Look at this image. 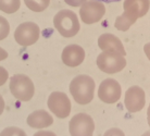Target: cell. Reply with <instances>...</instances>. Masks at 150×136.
<instances>
[{
    "label": "cell",
    "instance_id": "cell-24",
    "mask_svg": "<svg viewBox=\"0 0 150 136\" xmlns=\"http://www.w3.org/2000/svg\"><path fill=\"white\" fill-rule=\"evenodd\" d=\"M144 52H145V55L147 56L148 60L150 61V42H147L146 45L144 46Z\"/></svg>",
    "mask_w": 150,
    "mask_h": 136
},
{
    "label": "cell",
    "instance_id": "cell-25",
    "mask_svg": "<svg viewBox=\"0 0 150 136\" xmlns=\"http://www.w3.org/2000/svg\"><path fill=\"white\" fill-rule=\"evenodd\" d=\"M8 58V52H7V50L4 49L2 47H1V49H0V60L2 61V60H6Z\"/></svg>",
    "mask_w": 150,
    "mask_h": 136
},
{
    "label": "cell",
    "instance_id": "cell-21",
    "mask_svg": "<svg viewBox=\"0 0 150 136\" xmlns=\"http://www.w3.org/2000/svg\"><path fill=\"white\" fill-rule=\"evenodd\" d=\"M9 79V73L4 67H0V85L2 86L6 84V82L8 81Z\"/></svg>",
    "mask_w": 150,
    "mask_h": 136
},
{
    "label": "cell",
    "instance_id": "cell-23",
    "mask_svg": "<svg viewBox=\"0 0 150 136\" xmlns=\"http://www.w3.org/2000/svg\"><path fill=\"white\" fill-rule=\"evenodd\" d=\"M41 135H50V136H56V134L53 132H51V131H44V130H41V131H39V132H36L34 134V136H41Z\"/></svg>",
    "mask_w": 150,
    "mask_h": 136
},
{
    "label": "cell",
    "instance_id": "cell-9",
    "mask_svg": "<svg viewBox=\"0 0 150 136\" xmlns=\"http://www.w3.org/2000/svg\"><path fill=\"white\" fill-rule=\"evenodd\" d=\"M122 87L114 79H103L98 87V97L105 103H115L120 100Z\"/></svg>",
    "mask_w": 150,
    "mask_h": 136
},
{
    "label": "cell",
    "instance_id": "cell-4",
    "mask_svg": "<svg viewBox=\"0 0 150 136\" xmlns=\"http://www.w3.org/2000/svg\"><path fill=\"white\" fill-rule=\"evenodd\" d=\"M99 70L107 74L119 73L126 67L125 56L115 51H102L96 60Z\"/></svg>",
    "mask_w": 150,
    "mask_h": 136
},
{
    "label": "cell",
    "instance_id": "cell-15",
    "mask_svg": "<svg viewBox=\"0 0 150 136\" xmlns=\"http://www.w3.org/2000/svg\"><path fill=\"white\" fill-rule=\"evenodd\" d=\"M150 8V0H124L123 9L129 10L143 18L148 13Z\"/></svg>",
    "mask_w": 150,
    "mask_h": 136
},
{
    "label": "cell",
    "instance_id": "cell-12",
    "mask_svg": "<svg viewBox=\"0 0 150 136\" xmlns=\"http://www.w3.org/2000/svg\"><path fill=\"white\" fill-rule=\"evenodd\" d=\"M98 47L102 51H115L123 56H126V51L121 39L111 33H105L98 38Z\"/></svg>",
    "mask_w": 150,
    "mask_h": 136
},
{
    "label": "cell",
    "instance_id": "cell-22",
    "mask_svg": "<svg viewBox=\"0 0 150 136\" xmlns=\"http://www.w3.org/2000/svg\"><path fill=\"white\" fill-rule=\"evenodd\" d=\"M87 0H64V2L71 7H82Z\"/></svg>",
    "mask_w": 150,
    "mask_h": 136
},
{
    "label": "cell",
    "instance_id": "cell-6",
    "mask_svg": "<svg viewBox=\"0 0 150 136\" xmlns=\"http://www.w3.org/2000/svg\"><path fill=\"white\" fill-rule=\"evenodd\" d=\"M49 110L59 119H65L71 113L72 105L68 95L62 91H53L49 95L47 101Z\"/></svg>",
    "mask_w": 150,
    "mask_h": 136
},
{
    "label": "cell",
    "instance_id": "cell-27",
    "mask_svg": "<svg viewBox=\"0 0 150 136\" xmlns=\"http://www.w3.org/2000/svg\"><path fill=\"white\" fill-rule=\"evenodd\" d=\"M147 122H148V125H149V127H150V103H149L148 109H147Z\"/></svg>",
    "mask_w": 150,
    "mask_h": 136
},
{
    "label": "cell",
    "instance_id": "cell-3",
    "mask_svg": "<svg viewBox=\"0 0 150 136\" xmlns=\"http://www.w3.org/2000/svg\"><path fill=\"white\" fill-rule=\"evenodd\" d=\"M9 89L15 99L26 102L33 98L35 86L33 81L25 74H14L10 79Z\"/></svg>",
    "mask_w": 150,
    "mask_h": 136
},
{
    "label": "cell",
    "instance_id": "cell-8",
    "mask_svg": "<svg viewBox=\"0 0 150 136\" xmlns=\"http://www.w3.org/2000/svg\"><path fill=\"white\" fill-rule=\"evenodd\" d=\"M105 14V6L98 0H87L79 8L81 20L85 24H94L99 22Z\"/></svg>",
    "mask_w": 150,
    "mask_h": 136
},
{
    "label": "cell",
    "instance_id": "cell-14",
    "mask_svg": "<svg viewBox=\"0 0 150 136\" xmlns=\"http://www.w3.org/2000/svg\"><path fill=\"white\" fill-rule=\"evenodd\" d=\"M139 19L138 14L135 12L129 11V10H124V12L121 15L116 16L115 22H114V27L121 32H126L129 30V27L136 23V21Z\"/></svg>",
    "mask_w": 150,
    "mask_h": 136
},
{
    "label": "cell",
    "instance_id": "cell-28",
    "mask_svg": "<svg viewBox=\"0 0 150 136\" xmlns=\"http://www.w3.org/2000/svg\"><path fill=\"white\" fill-rule=\"evenodd\" d=\"M98 1L105 2V4H111V2H117V1H121V0H98Z\"/></svg>",
    "mask_w": 150,
    "mask_h": 136
},
{
    "label": "cell",
    "instance_id": "cell-17",
    "mask_svg": "<svg viewBox=\"0 0 150 136\" xmlns=\"http://www.w3.org/2000/svg\"><path fill=\"white\" fill-rule=\"evenodd\" d=\"M24 4L33 12H42L49 7L50 0H24Z\"/></svg>",
    "mask_w": 150,
    "mask_h": 136
},
{
    "label": "cell",
    "instance_id": "cell-18",
    "mask_svg": "<svg viewBox=\"0 0 150 136\" xmlns=\"http://www.w3.org/2000/svg\"><path fill=\"white\" fill-rule=\"evenodd\" d=\"M26 133L16 126H9L1 131V136H25Z\"/></svg>",
    "mask_w": 150,
    "mask_h": 136
},
{
    "label": "cell",
    "instance_id": "cell-2",
    "mask_svg": "<svg viewBox=\"0 0 150 136\" xmlns=\"http://www.w3.org/2000/svg\"><path fill=\"white\" fill-rule=\"evenodd\" d=\"M53 26L61 36L65 38L73 37L81 30V24L76 13L68 9L57 12L53 16Z\"/></svg>",
    "mask_w": 150,
    "mask_h": 136
},
{
    "label": "cell",
    "instance_id": "cell-7",
    "mask_svg": "<svg viewBox=\"0 0 150 136\" xmlns=\"http://www.w3.org/2000/svg\"><path fill=\"white\" fill-rule=\"evenodd\" d=\"M95 131V122L87 113H77L69 122V132L72 136H91Z\"/></svg>",
    "mask_w": 150,
    "mask_h": 136
},
{
    "label": "cell",
    "instance_id": "cell-1",
    "mask_svg": "<svg viewBox=\"0 0 150 136\" xmlns=\"http://www.w3.org/2000/svg\"><path fill=\"white\" fill-rule=\"evenodd\" d=\"M95 84L94 79L86 74L76 75L70 83V93L75 101L79 105H88L93 101L95 95Z\"/></svg>",
    "mask_w": 150,
    "mask_h": 136
},
{
    "label": "cell",
    "instance_id": "cell-20",
    "mask_svg": "<svg viewBox=\"0 0 150 136\" xmlns=\"http://www.w3.org/2000/svg\"><path fill=\"white\" fill-rule=\"evenodd\" d=\"M105 136H124V132L117 127H112L105 132Z\"/></svg>",
    "mask_w": 150,
    "mask_h": 136
},
{
    "label": "cell",
    "instance_id": "cell-10",
    "mask_svg": "<svg viewBox=\"0 0 150 136\" xmlns=\"http://www.w3.org/2000/svg\"><path fill=\"white\" fill-rule=\"evenodd\" d=\"M124 105H125V108L132 113L139 112L140 110H143L145 105H146L145 91L140 86H137V85L131 86L127 91H125Z\"/></svg>",
    "mask_w": 150,
    "mask_h": 136
},
{
    "label": "cell",
    "instance_id": "cell-5",
    "mask_svg": "<svg viewBox=\"0 0 150 136\" xmlns=\"http://www.w3.org/2000/svg\"><path fill=\"white\" fill-rule=\"evenodd\" d=\"M40 36V28L34 22L21 23L14 30V39L20 46L28 47L37 42Z\"/></svg>",
    "mask_w": 150,
    "mask_h": 136
},
{
    "label": "cell",
    "instance_id": "cell-13",
    "mask_svg": "<svg viewBox=\"0 0 150 136\" xmlns=\"http://www.w3.org/2000/svg\"><path fill=\"white\" fill-rule=\"evenodd\" d=\"M26 123L32 129L42 130L52 125L53 118L46 110H35L32 113L28 114V117L26 119Z\"/></svg>",
    "mask_w": 150,
    "mask_h": 136
},
{
    "label": "cell",
    "instance_id": "cell-19",
    "mask_svg": "<svg viewBox=\"0 0 150 136\" xmlns=\"http://www.w3.org/2000/svg\"><path fill=\"white\" fill-rule=\"evenodd\" d=\"M9 33H10V24L8 22V20L1 15V18H0V39L4 40V38H7Z\"/></svg>",
    "mask_w": 150,
    "mask_h": 136
},
{
    "label": "cell",
    "instance_id": "cell-11",
    "mask_svg": "<svg viewBox=\"0 0 150 136\" xmlns=\"http://www.w3.org/2000/svg\"><path fill=\"white\" fill-rule=\"evenodd\" d=\"M85 59V50L76 44H72L64 47L61 53V60L67 67L76 68L83 63Z\"/></svg>",
    "mask_w": 150,
    "mask_h": 136
},
{
    "label": "cell",
    "instance_id": "cell-16",
    "mask_svg": "<svg viewBox=\"0 0 150 136\" xmlns=\"http://www.w3.org/2000/svg\"><path fill=\"white\" fill-rule=\"evenodd\" d=\"M21 7V0H0V10L1 12L12 14L15 13Z\"/></svg>",
    "mask_w": 150,
    "mask_h": 136
},
{
    "label": "cell",
    "instance_id": "cell-26",
    "mask_svg": "<svg viewBox=\"0 0 150 136\" xmlns=\"http://www.w3.org/2000/svg\"><path fill=\"white\" fill-rule=\"evenodd\" d=\"M4 98H2V96L0 97V113L2 114V112H4Z\"/></svg>",
    "mask_w": 150,
    "mask_h": 136
}]
</instances>
